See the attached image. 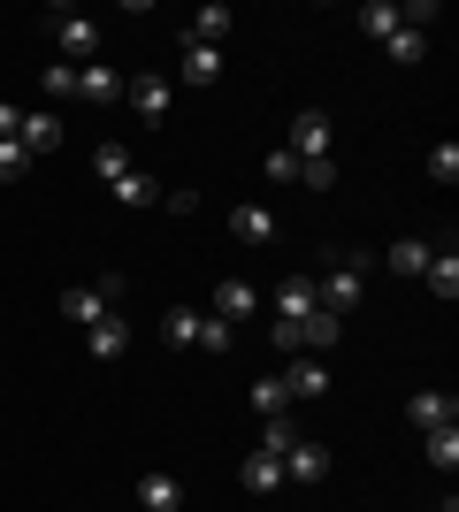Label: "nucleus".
<instances>
[{
    "mask_svg": "<svg viewBox=\"0 0 459 512\" xmlns=\"http://www.w3.org/2000/svg\"><path fill=\"white\" fill-rule=\"evenodd\" d=\"M322 390H329V360H322V352H291L284 398H322Z\"/></svg>",
    "mask_w": 459,
    "mask_h": 512,
    "instance_id": "nucleus-11",
    "label": "nucleus"
},
{
    "mask_svg": "<svg viewBox=\"0 0 459 512\" xmlns=\"http://www.w3.org/2000/svg\"><path fill=\"white\" fill-rule=\"evenodd\" d=\"M268 176H276V184H299V161H291L284 146H268Z\"/></svg>",
    "mask_w": 459,
    "mask_h": 512,
    "instance_id": "nucleus-30",
    "label": "nucleus"
},
{
    "mask_svg": "<svg viewBox=\"0 0 459 512\" xmlns=\"http://www.w3.org/2000/svg\"><path fill=\"white\" fill-rule=\"evenodd\" d=\"M284 153H291V161H329V115H322V107H299V115H291Z\"/></svg>",
    "mask_w": 459,
    "mask_h": 512,
    "instance_id": "nucleus-7",
    "label": "nucleus"
},
{
    "mask_svg": "<svg viewBox=\"0 0 459 512\" xmlns=\"http://www.w3.org/2000/svg\"><path fill=\"white\" fill-rule=\"evenodd\" d=\"M16 146L39 161V153L69 146V123H62V107H23V123H16Z\"/></svg>",
    "mask_w": 459,
    "mask_h": 512,
    "instance_id": "nucleus-6",
    "label": "nucleus"
},
{
    "mask_svg": "<svg viewBox=\"0 0 459 512\" xmlns=\"http://www.w3.org/2000/svg\"><path fill=\"white\" fill-rule=\"evenodd\" d=\"M314 314H322V291H314V276H284V283H276V321H268V337L284 344V352H299L306 329H314Z\"/></svg>",
    "mask_w": 459,
    "mask_h": 512,
    "instance_id": "nucleus-1",
    "label": "nucleus"
},
{
    "mask_svg": "<svg viewBox=\"0 0 459 512\" xmlns=\"http://www.w3.org/2000/svg\"><path fill=\"white\" fill-rule=\"evenodd\" d=\"M421 283H429V291H437L444 306L459 299V253H452V245H437V253H429V268H421Z\"/></svg>",
    "mask_w": 459,
    "mask_h": 512,
    "instance_id": "nucleus-18",
    "label": "nucleus"
},
{
    "mask_svg": "<svg viewBox=\"0 0 459 512\" xmlns=\"http://www.w3.org/2000/svg\"><path fill=\"white\" fill-rule=\"evenodd\" d=\"M215 321H222V329H245V321H261V291H253L245 276H222V283H215Z\"/></svg>",
    "mask_w": 459,
    "mask_h": 512,
    "instance_id": "nucleus-8",
    "label": "nucleus"
},
{
    "mask_svg": "<svg viewBox=\"0 0 459 512\" xmlns=\"http://www.w3.org/2000/svg\"><path fill=\"white\" fill-rule=\"evenodd\" d=\"M437 512H452V505H437Z\"/></svg>",
    "mask_w": 459,
    "mask_h": 512,
    "instance_id": "nucleus-32",
    "label": "nucleus"
},
{
    "mask_svg": "<svg viewBox=\"0 0 459 512\" xmlns=\"http://www.w3.org/2000/svg\"><path fill=\"white\" fill-rule=\"evenodd\" d=\"M108 192L123 199V207H153V199H161V184H153L146 169H123V176H115V184H108Z\"/></svg>",
    "mask_w": 459,
    "mask_h": 512,
    "instance_id": "nucleus-23",
    "label": "nucleus"
},
{
    "mask_svg": "<svg viewBox=\"0 0 459 512\" xmlns=\"http://www.w3.org/2000/svg\"><path fill=\"white\" fill-rule=\"evenodd\" d=\"M230 23H238V16H230V8H199L184 39H192V46H222V39H230Z\"/></svg>",
    "mask_w": 459,
    "mask_h": 512,
    "instance_id": "nucleus-22",
    "label": "nucleus"
},
{
    "mask_svg": "<svg viewBox=\"0 0 459 512\" xmlns=\"http://www.w3.org/2000/svg\"><path fill=\"white\" fill-rule=\"evenodd\" d=\"M230 337H238V329H222V321L199 314V306H169V314H161V344H176V352H192V344L230 352Z\"/></svg>",
    "mask_w": 459,
    "mask_h": 512,
    "instance_id": "nucleus-3",
    "label": "nucleus"
},
{
    "mask_svg": "<svg viewBox=\"0 0 459 512\" xmlns=\"http://www.w3.org/2000/svg\"><path fill=\"white\" fill-rule=\"evenodd\" d=\"M138 505L146 512H184V474H138Z\"/></svg>",
    "mask_w": 459,
    "mask_h": 512,
    "instance_id": "nucleus-13",
    "label": "nucleus"
},
{
    "mask_svg": "<svg viewBox=\"0 0 459 512\" xmlns=\"http://www.w3.org/2000/svg\"><path fill=\"white\" fill-rule=\"evenodd\" d=\"M299 184H306V192H329V184H337V169H329V161H299Z\"/></svg>",
    "mask_w": 459,
    "mask_h": 512,
    "instance_id": "nucleus-28",
    "label": "nucleus"
},
{
    "mask_svg": "<svg viewBox=\"0 0 459 512\" xmlns=\"http://www.w3.org/2000/svg\"><path fill=\"white\" fill-rule=\"evenodd\" d=\"M245 398H253V413H261V421H284V406H291V398H284V375H261Z\"/></svg>",
    "mask_w": 459,
    "mask_h": 512,
    "instance_id": "nucleus-24",
    "label": "nucleus"
},
{
    "mask_svg": "<svg viewBox=\"0 0 459 512\" xmlns=\"http://www.w3.org/2000/svg\"><path fill=\"white\" fill-rule=\"evenodd\" d=\"M16 176H31V153L8 138V146H0V184H16Z\"/></svg>",
    "mask_w": 459,
    "mask_h": 512,
    "instance_id": "nucleus-27",
    "label": "nucleus"
},
{
    "mask_svg": "<svg viewBox=\"0 0 459 512\" xmlns=\"http://www.w3.org/2000/svg\"><path fill=\"white\" fill-rule=\"evenodd\" d=\"M222 77V46H192L184 39V85H215Z\"/></svg>",
    "mask_w": 459,
    "mask_h": 512,
    "instance_id": "nucleus-21",
    "label": "nucleus"
},
{
    "mask_svg": "<svg viewBox=\"0 0 459 512\" xmlns=\"http://www.w3.org/2000/svg\"><path fill=\"white\" fill-rule=\"evenodd\" d=\"M429 176H437V184H452V176H459V146H437V153H429Z\"/></svg>",
    "mask_w": 459,
    "mask_h": 512,
    "instance_id": "nucleus-29",
    "label": "nucleus"
},
{
    "mask_svg": "<svg viewBox=\"0 0 459 512\" xmlns=\"http://www.w3.org/2000/svg\"><path fill=\"white\" fill-rule=\"evenodd\" d=\"M230 237H238V245H268V237H276V214L268 207H230Z\"/></svg>",
    "mask_w": 459,
    "mask_h": 512,
    "instance_id": "nucleus-19",
    "label": "nucleus"
},
{
    "mask_svg": "<svg viewBox=\"0 0 459 512\" xmlns=\"http://www.w3.org/2000/svg\"><path fill=\"white\" fill-rule=\"evenodd\" d=\"M62 314L77 321V329H92V321H108V314H123V276H92V283H69L62 291Z\"/></svg>",
    "mask_w": 459,
    "mask_h": 512,
    "instance_id": "nucleus-4",
    "label": "nucleus"
},
{
    "mask_svg": "<svg viewBox=\"0 0 459 512\" xmlns=\"http://www.w3.org/2000/svg\"><path fill=\"white\" fill-rule=\"evenodd\" d=\"M39 92H46L54 107H62V100H77V69H69V62H46V69H39Z\"/></svg>",
    "mask_w": 459,
    "mask_h": 512,
    "instance_id": "nucleus-25",
    "label": "nucleus"
},
{
    "mask_svg": "<svg viewBox=\"0 0 459 512\" xmlns=\"http://www.w3.org/2000/svg\"><path fill=\"white\" fill-rule=\"evenodd\" d=\"M421 451H429V467L452 474L459 467V428H429V444H421Z\"/></svg>",
    "mask_w": 459,
    "mask_h": 512,
    "instance_id": "nucleus-26",
    "label": "nucleus"
},
{
    "mask_svg": "<svg viewBox=\"0 0 459 512\" xmlns=\"http://www.w3.org/2000/svg\"><path fill=\"white\" fill-rule=\"evenodd\" d=\"M123 344H131V321H123V314H108V321H92V329H85L92 360H123Z\"/></svg>",
    "mask_w": 459,
    "mask_h": 512,
    "instance_id": "nucleus-16",
    "label": "nucleus"
},
{
    "mask_svg": "<svg viewBox=\"0 0 459 512\" xmlns=\"http://www.w3.org/2000/svg\"><path fill=\"white\" fill-rule=\"evenodd\" d=\"M406 421H414L421 436H429V428H459V398L452 390H414V398H406Z\"/></svg>",
    "mask_w": 459,
    "mask_h": 512,
    "instance_id": "nucleus-9",
    "label": "nucleus"
},
{
    "mask_svg": "<svg viewBox=\"0 0 459 512\" xmlns=\"http://www.w3.org/2000/svg\"><path fill=\"white\" fill-rule=\"evenodd\" d=\"M238 482L253 497H268V490H284V451H253V459H245L238 467Z\"/></svg>",
    "mask_w": 459,
    "mask_h": 512,
    "instance_id": "nucleus-15",
    "label": "nucleus"
},
{
    "mask_svg": "<svg viewBox=\"0 0 459 512\" xmlns=\"http://www.w3.org/2000/svg\"><path fill=\"white\" fill-rule=\"evenodd\" d=\"M16 123H23V107H16V100H0V146L16 138Z\"/></svg>",
    "mask_w": 459,
    "mask_h": 512,
    "instance_id": "nucleus-31",
    "label": "nucleus"
},
{
    "mask_svg": "<svg viewBox=\"0 0 459 512\" xmlns=\"http://www.w3.org/2000/svg\"><path fill=\"white\" fill-rule=\"evenodd\" d=\"M322 474H329V451L314 444V436H291V444H284V482L306 490V482H322Z\"/></svg>",
    "mask_w": 459,
    "mask_h": 512,
    "instance_id": "nucleus-12",
    "label": "nucleus"
},
{
    "mask_svg": "<svg viewBox=\"0 0 459 512\" xmlns=\"http://www.w3.org/2000/svg\"><path fill=\"white\" fill-rule=\"evenodd\" d=\"M46 23H54V46H62L54 62H69V69L100 62V23H92V16H69V8H54Z\"/></svg>",
    "mask_w": 459,
    "mask_h": 512,
    "instance_id": "nucleus-5",
    "label": "nucleus"
},
{
    "mask_svg": "<svg viewBox=\"0 0 459 512\" xmlns=\"http://www.w3.org/2000/svg\"><path fill=\"white\" fill-rule=\"evenodd\" d=\"M123 100L138 107V123H169L176 85H169V77H131V85H123Z\"/></svg>",
    "mask_w": 459,
    "mask_h": 512,
    "instance_id": "nucleus-10",
    "label": "nucleus"
},
{
    "mask_svg": "<svg viewBox=\"0 0 459 512\" xmlns=\"http://www.w3.org/2000/svg\"><path fill=\"white\" fill-rule=\"evenodd\" d=\"M383 46H391V62H406V69H414L421 54H429V23H414L406 8H398V31H391Z\"/></svg>",
    "mask_w": 459,
    "mask_h": 512,
    "instance_id": "nucleus-17",
    "label": "nucleus"
},
{
    "mask_svg": "<svg viewBox=\"0 0 459 512\" xmlns=\"http://www.w3.org/2000/svg\"><path fill=\"white\" fill-rule=\"evenodd\" d=\"M429 253H437L429 237H398L391 253H383V268H391V276H421V268H429Z\"/></svg>",
    "mask_w": 459,
    "mask_h": 512,
    "instance_id": "nucleus-20",
    "label": "nucleus"
},
{
    "mask_svg": "<svg viewBox=\"0 0 459 512\" xmlns=\"http://www.w3.org/2000/svg\"><path fill=\"white\" fill-rule=\"evenodd\" d=\"M368 268H375V260H360V253H337V260L322 268V276H314V291H322V306H329L337 321H345L352 306H360V291H368Z\"/></svg>",
    "mask_w": 459,
    "mask_h": 512,
    "instance_id": "nucleus-2",
    "label": "nucleus"
},
{
    "mask_svg": "<svg viewBox=\"0 0 459 512\" xmlns=\"http://www.w3.org/2000/svg\"><path fill=\"white\" fill-rule=\"evenodd\" d=\"M123 85H131V77H123L115 62H85L77 69V100H123Z\"/></svg>",
    "mask_w": 459,
    "mask_h": 512,
    "instance_id": "nucleus-14",
    "label": "nucleus"
}]
</instances>
